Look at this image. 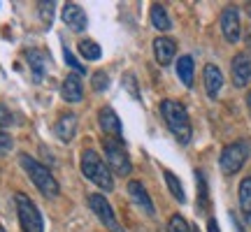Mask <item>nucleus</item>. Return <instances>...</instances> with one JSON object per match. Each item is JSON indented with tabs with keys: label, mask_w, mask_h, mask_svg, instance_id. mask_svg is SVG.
Returning <instances> with one entry per match:
<instances>
[{
	"label": "nucleus",
	"mask_w": 251,
	"mask_h": 232,
	"mask_svg": "<svg viewBox=\"0 0 251 232\" xmlns=\"http://www.w3.org/2000/svg\"><path fill=\"white\" fill-rule=\"evenodd\" d=\"M89 207H91V211L100 218V223L105 225L109 232H124L121 228H119L117 216H114V209H112V205L107 202V197L93 193V195H89Z\"/></svg>",
	"instance_id": "0eeeda50"
},
{
	"label": "nucleus",
	"mask_w": 251,
	"mask_h": 232,
	"mask_svg": "<svg viewBox=\"0 0 251 232\" xmlns=\"http://www.w3.org/2000/svg\"><path fill=\"white\" fill-rule=\"evenodd\" d=\"M161 114L165 118L168 128L172 130V135L177 137V142L181 144L191 142V133H193L191 130V118H188V112L181 102H177V100H163Z\"/></svg>",
	"instance_id": "f257e3e1"
},
{
	"label": "nucleus",
	"mask_w": 251,
	"mask_h": 232,
	"mask_svg": "<svg viewBox=\"0 0 251 232\" xmlns=\"http://www.w3.org/2000/svg\"><path fill=\"white\" fill-rule=\"evenodd\" d=\"M233 84L237 89H244L251 81V61L244 54H237L233 58Z\"/></svg>",
	"instance_id": "f8f14e48"
},
{
	"label": "nucleus",
	"mask_w": 251,
	"mask_h": 232,
	"mask_svg": "<svg viewBox=\"0 0 251 232\" xmlns=\"http://www.w3.org/2000/svg\"><path fill=\"white\" fill-rule=\"evenodd\" d=\"M98 121H100V128H102V133L107 135V137H112V139H121L124 142V137H121V121H119L117 112L112 107H102L98 114Z\"/></svg>",
	"instance_id": "9d476101"
},
{
	"label": "nucleus",
	"mask_w": 251,
	"mask_h": 232,
	"mask_svg": "<svg viewBox=\"0 0 251 232\" xmlns=\"http://www.w3.org/2000/svg\"><path fill=\"white\" fill-rule=\"evenodd\" d=\"M54 130L61 142H70L72 137L77 135V114H72V112L70 114H61L54 125Z\"/></svg>",
	"instance_id": "2eb2a0df"
},
{
	"label": "nucleus",
	"mask_w": 251,
	"mask_h": 232,
	"mask_svg": "<svg viewBox=\"0 0 251 232\" xmlns=\"http://www.w3.org/2000/svg\"><path fill=\"white\" fill-rule=\"evenodd\" d=\"M221 30L228 42H237L240 40V12L237 7H226L221 12Z\"/></svg>",
	"instance_id": "6e6552de"
},
{
	"label": "nucleus",
	"mask_w": 251,
	"mask_h": 232,
	"mask_svg": "<svg viewBox=\"0 0 251 232\" xmlns=\"http://www.w3.org/2000/svg\"><path fill=\"white\" fill-rule=\"evenodd\" d=\"M0 232H5V228H2V225H0Z\"/></svg>",
	"instance_id": "72a5a7b5"
},
{
	"label": "nucleus",
	"mask_w": 251,
	"mask_h": 232,
	"mask_svg": "<svg viewBox=\"0 0 251 232\" xmlns=\"http://www.w3.org/2000/svg\"><path fill=\"white\" fill-rule=\"evenodd\" d=\"M14 202H17V214H19V223H21V230L24 232H45V223H42V214L35 207V202L30 200L24 193H17L14 195Z\"/></svg>",
	"instance_id": "20e7f679"
},
{
	"label": "nucleus",
	"mask_w": 251,
	"mask_h": 232,
	"mask_svg": "<svg viewBox=\"0 0 251 232\" xmlns=\"http://www.w3.org/2000/svg\"><path fill=\"white\" fill-rule=\"evenodd\" d=\"M61 95L68 102H79L81 95H84V86H81L79 74H68L65 77V81H63V86H61Z\"/></svg>",
	"instance_id": "dca6fc26"
},
{
	"label": "nucleus",
	"mask_w": 251,
	"mask_h": 232,
	"mask_svg": "<svg viewBox=\"0 0 251 232\" xmlns=\"http://www.w3.org/2000/svg\"><path fill=\"white\" fill-rule=\"evenodd\" d=\"M230 218H233V225H235V232H244V228L240 223H237V218H235V216H230Z\"/></svg>",
	"instance_id": "7c9ffc66"
},
{
	"label": "nucleus",
	"mask_w": 251,
	"mask_h": 232,
	"mask_svg": "<svg viewBox=\"0 0 251 232\" xmlns=\"http://www.w3.org/2000/svg\"><path fill=\"white\" fill-rule=\"evenodd\" d=\"M79 54L86 58V61H98L100 54H102V49L98 46V42H93V40H81L79 42Z\"/></svg>",
	"instance_id": "4be33fe9"
},
{
	"label": "nucleus",
	"mask_w": 251,
	"mask_h": 232,
	"mask_svg": "<svg viewBox=\"0 0 251 232\" xmlns=\"http://www.w3.org/2000/svg\"><path fill=\"white\" fill-rule=\"evenodd\" d=\"M177 74H179V79L184 86H193V74H196V63L191 56H181L179 61H177Z\"/></svg>",
	"instance_id": "a211bd4d"
},
{
	"label": "nucleus",
	"mask_w": 251,
	"mask_h": 232,
	"mask_svg": "<svg viewBox=\"0 0 251 232\" xmlns=\"http://www.w3.org/2000/svg\"><path fill=\"white\" fill-rule=\"evenodd\" d=\"M19 162H21V167L26 170L28 179H30V181L35 184L37 190H40L42 195L56 197L58 193H61V186H58V181L54 179V174L49 172V167H45L42 162H37L35 158H30L28 153H21Z\"/></svg>",
	"instance_id": "f03ea898"
},
{
	"label": "nucleus",
	"mask_w": 251,
	"mask_h": 232,
	"mask_svg": "<svg viewBox=\"0 0 251 232\" xmlns=\"http://www.w3.org/2000/svg\"><path fill=\"white\" fill-rule=\"evenodd\" d=\"M14 123V118H12V112H9L5 105H0V128H7V125Z\"/></svg>",
	"instance_id": "cd10ccee"
},
{
	"label": "nucleus",
	"mask_w": 251,
	"mask_h": 232,
	"mask_svg": "<svg viewBox=\"0 0 251 232\" xmlns=\"http://www.w3.org/2000/svg\"><path fill=\"white\" fill-rule=\"evenodd\" d=\"M168 232H191V225L186 223V218L179 214H175L168 223Z\"/></svg>",
	"instance_id": "b1692460"
},
{
	"label": "nucleus",
	"mask_w": 251,
	"mask_h": 232,
	"mask_svg": "<svg viewBox=\"0 0 251 232\" xmlns=\"http://www.w3.org/2000/svg\"><path fill=\"white\" fill-rule=\"evenodd\" d=\"M102 149H105V156H107V165L109 170L114 172V174H130L133 172V162L128 158V151H126V146L121 139H112V137H105L102 139Z\"/></svg>",
	"instance_id": "39448f33"
},
{
	"label": "nucleus",
	"mask_w": 251,
	"mask_h": 232,
	"mask_svg": "<svg viewBox=\"0 0 251 232\" xmlns=\"http://www.w3.org/2000/svg\"><path fill=\"white\" fill-rule=\"evenodd\" d=\"M207 232H221L219 230V223H216L214 218H209V223H207Z\"/></svg>",
	"instance_id": "c756f323"
},
{
	"label": "nucleus",
	"mask_w": 251,
	"mask_h": 232,
	"mask_svg": "<svg viewBox=\"0 0 251 232\" xmlns=\"http://www.w3.org/2000/svg\"><path fill=\"white\" fill-rule=\"evenodd\" d=\"M93 89L96 91H105L109 86V77H107V72H102V70H98L96 74H93Z\"/></svg>",
	"instance_id": "393cba45"
},
{
	"label": "nucleus",
	"mask_w": 251,
	"mask_h": 232,
	"mask_svg": "<svg viewBox=\"0 0 251 232\" xmlns=\"http://www.w3.org/2000/svg\"><path fill=\"white\" fill-rule=\"evenodd\" d=\"M63 54H65V63H68L70 68H75V74H84V72H86V68H84V65H81V63L77 61V58H75L68 49H63Z\"/></svg>",
	"instance_id": "a878e982"
},
{
	"label": "nucleus",
	"mask_w": 251,
	"mask_h": 232,
	"mask_svg": "<svg viewBox=\"0 0 251 232\" xmlns=\"http://www.w3.org/2000/svg\"><path fill=\"white\" fill-rule=\"evenodd\" d=\"M191 232H200V230H198V228H191Z\"/></svg>",
	"instance_id": "473e14b6"
},
{
	"label": "nucleus",
	"mask_w": 251,
	"mask_h": 232,
	"mask_svg": "<svg viewBox=\"0 0 251 232\" xmlns=\"http://www.w3.org/2000/svg\"><path fill=\"white\" fill-rule=\"evenodd\" d=\"M163 177H165V184H168V188H170V193H172V197L177 200V202H186V193H184V188H181V181L175 174H172L170 170H165L163 172Z\"/></svg>",
	"instance_id": "6ab92c4d"
},
{
	"label": "nucleus",
	"mask_w": 251,
	"mask_h": 232,
	"mask_svg": "<svg viewBox=\"0 0 251 232\" xmlns=\"http://www.w3.org/2000/svg\"><path fill=\"white\" fill-rule=\"evenodd\" d=\"M81 172H84V177L89 179V181H93L96 186L102 188V190H107V193L114 188L112 170L102 162V158H100L93 149H84V151H81Z\"/></svg>",
	"instance_id": "7ed1b4c3"
},
{
	"label": "nucleus",
	"mask_w": 251,
	"mask_h": 232,
	"mask_svg": "<svg viewBox=\"0 0 251 232\" xmlns=\"http://www.w3.org/2000/svg\"><path fill=\"white\" fill-rule=\"evenodd\" d=\"M247 105H249V112H251V93L247 95Z\"/></svg>",
	"instance_id": "2f4dec72"
},
{
	"label": "nucleus",
	"mask_w": 251,
	"mask_h": 232,
	"mask_svg": "<svg viewBox=\"0 0 251 232\" xmlns=\"http://www.w3.org/2000/svg\"><path fill=\"white\" fill-rule=\"evenodd\" d=\"M63 21L68 23L70 30L75 33H81L86 23H89V17H86V12L79 7V5H75V2H68L65 7H63Z\"/></svg>",
	"instance_id": "9b49d317"
},
{
	"label": "nucleus",
	"mask_w": 251,
	"mask_h": 232,
	"mask_svg": "<svg viewBox=\"0 0 251 232\" xmlns=\"http://www.w3.org/2000/svg\"><path fill=\"white\" fill-rule=\"evenodd\" d=\"M205 89H207V95L209 98H216L219 95V91H221V86H224V74H221V70L216 68V65H205Z\"/></svg>",
	"instance_id": "f3484780"
},
{
	"label": "nucleus",
	"mask_w": 251,
	"mask_h": 232,
	"mask_svg": "<svg viewBox=\"0 0 251 232\" xmlns=\"http://www.w3.org/2000/svg\"><path fill=\"white\" fill-rule=\"evenodd\" d=\"M240 207H242V214L251 218V177L242 179L240 184Z\"/></svg>",
	"instance_id": "412c9836"
},
{
	"label": "nucleus",
	"mask_w": 251,
	"mask_h": 232,
	"mask_svg": "<svg viewBox=\"0 0 251 232\" xmlns=\"http://www.w3.org/2000/svg\"><path fill=\"white\" fill-rule=\"evenodd\" d=\"M9 149H12V137L7 133H0V156L9 153Z\"/></svg>",
	"instance_id": "c85d7f7f"
},
{
	"label": "nucleus",
	"mask_w": 251,
	"mask_h": 232,
	"mask_svg": "<svg viewBox=\"0 0 251 232\" xmlns=\"http://www.w3.org/2000/svg\"><path fill=\"white\" fill-rule=\"evenodd\" d=\"M26 58L35 81H42V77L47 74V68H49V54L42 49H30V51H26Z\"/></svg>",
	"instance_id": "4468645a"
},
{
	"label": "nucleus",
	"mask_w": 251,
	"mask_h": 232,
	"mask_svg": "<svg viewBox=\"0 0 251 232\" xmlns=\"http://www.w3.org/2000/svg\"><path fill=\"white\" fill-rule=\"evenodd\" d=\"M128 195H130V200H133L135 205L140 207L147 216L156 214L151 197H149V193H147V188H144L142 181H135V179H133V181H128Z\"/></svg>",
	"instance_id": "1a4fd4ad"
},
{
	"label": "nucleus",
	"mask_w": 251,
	"mask_h": 232,
	"mask_svg": "<svg viewBox=\"0 0 251 232\" xmlns=\"http://www.w3.org/2000/svg\"><path fill=\"white\" fill-rule=\"evenodd\" d=\"M153 54H156V61L161 65H170L175 54H177V42L172 37H156L153 40Z\"/></svg>",
	"instance_id": "ddd939ff"
},
{
	"label": "nucleus",
	"mask_w": 251,
	"mask_h": 232,
	"mask_svg": "<svg viewBox=\"0 0 251 232\" xmlns=\"http://www.w3.org/2000/svg\"><path fill=\"white\" fill-rule=\"evenodd\" d=\"M40 12H42L45 23H51V17H54V2H40Z\"/></svg>",
	"instance_id": "bb28decb"
},
{
	"label": "nucleus",
	"mask_w": 251,
	"mask_h": 232,
	"mask_svg": "<svg viewBox=\"0 0 251 232\" xmlns=\"http://www.w3.org/2000/svg\"><path fill=\"white\" fill-rule=\"evenodd\" d=\"M196 179H198V207L200 211H205L209 200H207V184H205V174L200 170H196Z\"/></svg>",
	"instance_id": "5701e85b"
},
{
	"label": "nucleus",
	"mask_w": 251,
	"mask_h": 232,
	"mask_svg": "<svg viewBox=\"0 0 251 232\" xmlns=\"http://www.w3.org/2000/svg\"><path fill=\"white\" fill-rule=\"evenodd\" d=\"M151 23H153V28H158V30H170L172 28V21L163 5H153L151 7Z\"/></svg>",
	"instance_id": "aec40b11"
},
{
	"label": "nucleus",
	"mask_w": 251,
	"mask_h": 232,
	"mask_svg": "<svg viewBox=\"0 0 251 232\" xmlns=\"http://www.w3.org/2000/svg\"><path fill=\"white\" fill-rule=\"evenodd\" d=\"M249 151H251V146H249V142H244V139L224 146L221 158H219V167H221V172L228 174V177L235 174V172H240L242 170V165L247 162V158H249Z\"/></svg>",
	"instance_id": "423d86ee"
}]
</instances>
